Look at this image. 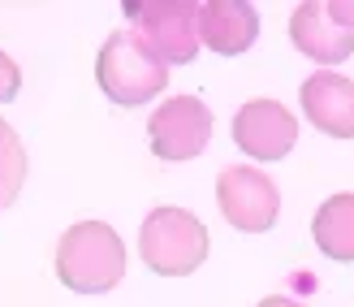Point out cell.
I'll return each mask as SVG.
<instances>
[{"instance_id":"11","label":"cell","mask_w":354,"mask_h":307,"mask_svg":"<svg viewBox=\"0 0 354 307\" xmlns=\"http://www.w3.org/2000/svg\"><path fill=\"white\" fill-rule=\"evenodd\" d=\"M311 238L337 264H354V191L324 200L311 216Z\"/></svg>"},{"instance_id":"4","label":"cell","mask_w":354,"mask_h":307,"mask_svg":"<svg viewBox=\"0 0 354 307\" xmlns=\"http://www.w3.org/2000/svg\"><path fill=\"white\" fill-rule=\"evenodd\" d=\"M134 35L160 65H190L199 57V5L194 0H126Z\"/></svg>"},{"instance_id":"9","label":"cell","mask_w":354,"mask_h":307,"mask_svg":"<svg viewBox=\"0 0 354 307\" xmlns=\"http://www.w3.org/2000/svg\"><path fill=\"white\" fill-rule=\"evenodd\" d=\"M290 40L303 57L320 61V65H342L354 57V30L333 22L320 0H303L290 13Z\"/></svg>"},{"instance_id":"15","label":"cell","mask_w":354,"mask_h":307,"mask_svg":"<svg viewBox=\"0 0 354 307\" xmlns=\"http://www.w3.org/2000/svg\"><path fill=\"white\" fill-rule=\"evenodd\" d=\"M255 307H307V303H294V299H286V295H268V299H259Z\"/></svg>"},{"instance_id":"12","label":"cell","mask_w":354,"mask_h":307,"mask_svg":"<svg viewBox=\"0 0 354 307\" xmlns=\"http://www.w3.org/2000/svg\"><path fill=\"white\" fill-rule=\"evenodd\" d=\"M26 173H30V160H26L22 139H17V130L0 117V212L13 208V200L22 195Z\"/></svg>"},{"instance_id":"7","label":"cell","mask_w":354,"mask_h":307,"mask_svg":"<svg viewBox=\"0 0 354 307\" xmlns=\"http://www.w3.org/2000/svg\"><path fill=\"white\" fill-rule=\"evenodd\" d=\"M234 143L251 160H286L298 143V117L281 100H246L234 113Z\"/></svg>"},{"instance_id":"10","label":"cell","mask_w":354,"mask_h":307,"mask_svg":"<svg viewBox=\"0 0 354 307\" xmlns=\"http://www.w3.org/2000/svg\"><path fill=\"white\" fill-rule=\"evenodd\" d=\"M259 40V13L246 0H207L199 5V44L221 57H242Z\"/></svg>"},{"instance_id":"6","label":"cell","mask_w":354,"mask_h":307,"mask_svg":"<svg viewBox=\"0 0 354 307\" xmlns=\"http://www.w3.org/2000/svg\"><path fill=\"white\" fill-rule=\"evenodd\" d=\"M212 108L199 96H169L147 117V143L160 160H194L212 139Z\"/></svg>"},{"instance_id":"5","label":"cell","mask_w":354,"mask_h":307,"mask_svg":"<svg viewBox=\"0 0 354 307\" xmlns=\"http://www.w3.org/2000/svg\"><path fill=\"white\" fill-rule=\"evenodd\" d=\"M216 208L234 229L263 234L281 216V191L259 165H229L216 177Z\"/></svg>"},{"instance_id":"2","label":"cell","mask_w":354,"mask_h":307,"mask_svg":"<svg viewBox=\"0 0 354 307\" xmlns=\"http://www.w3.org/2000/svg\"><path fill=\"white\" fill-rule=\"evenodd\" d=\"M207 225L186 208L160 204L143 216V229H138V256L151 273L160 277H190L194 268L207 260Z\"/></svg>"},{"instance_id":"13","label":"cell","mask_w":354,"mask_h":307,"mask_svg":"<svg viewBox=\"0 0 354 307\" xmlns=\"http://www.w3.org/2000/svg\"><path fill=\"white\" fill-rule=\"evenodd\" d=\"M17 91H22V69H17L9 52H0V104L17 100Z\"/></svg>"},{"instance_id":"1","label":"cell","mask_w":354,"mask_h":307,"mask_svg":"<svg viewBox=\"0 0 354 307\" xmlns=\"http://www.w3.org/2000/svg\"><path fill=\"white\" fill-rule=\"evenodd\" d=\"M57 277L74 295H109L126 277V243L109 221H78L57 243Z\"/></svg>"},{"instance_id":"14","label":"cell","mask_w":354,"mask_h":307,"mask_svg":"<svg viewBox=\"0 0 354 307\" xmlns=\"http://www.w3.org/2000/svg\"><path fill=\"white\" fill-rule=\"evenodd\" d=\"M324 13H328L337 26L354 30V0H328V5H324Z\"/></svg>"},{"instance_id":"8","label":"cell","mask_w":354,"mask_h":307,"mask_svg":"<svg viewBox=\"0 0 354 307\" xmlns=\"http://www.w3.org/2000/svg\"><path fill=\"white\" fill-rule=\"evenodd\" d=\"M303 117L328 139H354V78L337 69H315L298 87Z\"/></svg>"},{"instance_id":"3","label":"cell","mask_w":354,"mask_h":307,"mask_svg":"<svg viewBox=\"0 0 354 307\" xmlns=\"http://www.w3.org/2000/svg\"><path fill=\"white\" fill-rule=\"evenodd\" d=\"M95 78H100V91L109 96L121 108H143L156 96L165 91L169 82V65H160L151 57V48L138 40L134 30H113L100 48V61H95Z\"/></svg>"}]
</instances>
